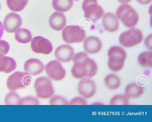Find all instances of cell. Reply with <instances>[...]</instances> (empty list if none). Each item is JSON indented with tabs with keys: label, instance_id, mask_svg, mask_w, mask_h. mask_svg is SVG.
Listing matches in <instances>:
<instances>
[{
	"label": "cell",
	"instance_id": "1",
	"mask_svg": "<svg viewBox=\"0 0 152 122\" xmlns=\"http://www.w3.org/2000/svg\"><path fill=\"white\" fill-rule=\"evenodd\" d=\"M91 59L85 52L78 53L72 58L74 64L71 69L72 76L77 79L88 77V66Z\"/></svg>",
	"mask_w": 152,
	"mask_h": 122
},
{
	"label": "cell",
	"instance_id": "2",
	"mask_svg": "<svg viewBox=\"0 0 152 122\" xmlns=\"http://www.w3.org/2000/svg\"><path fill=\"white\" fill-rule=\"evenodd\" d=\"M116 14L117 17L128 28L134 27L138 22L139 16L137 13L129 4L120 5L117 9Z\"/></svg>",
	"mask_w": 152,
	"mask_h": 122
},
{
	"label": "cell",
	"instance_id": "3",
	"mask_svg": "<svg viewBox=\"0 0 152 122\" xmlns=\"http://www.w3.org/2000/svg\"><path fill=\"white\" fill-rule=\"evenodd\" d=\"M32 80L30 75L26 73L16 71L8 77L6 85L10 91L14 92L28 86L31 83Z\"/></svg>",
	"mask_w": 152,
	"mask_h": 122
},
{
	"label": "cell",
	"instance_id": "4",
	"mask_svg": "<svg viewBox=\"0 0 152 122\" xmlns=\"http://www.w3.org/2000/svg\"><path fill=\"white\" fill-rule=\"evenodd\" d=\"M34 87L37 97L39 98L47 99L54 95V89L51 80L44 77H39L35 80Z\"/></svg>",
	"mask_w": 152,
	"mask_h": 122
},
{
	"label": "cell",
	"instance_id": "5",
	"mask_svg": "<svg viewBox=\"0 0 152 122\" xmlns=\"http://www.w3.org/2000/svg\"><path fill=\"white\" fill-rule=\"evenodd\" d=\"M82 8L85 17L94 22L101 18L104 13L103 8L98 4L97 0H84Z\"/></svg>",
	"mask_w": 152,
	"mask_h": 122
},
{
	"label": "cell",
	"instance_id": "6",
	"mask_svg": "<svg viewBox=\"0 0 152 122\" xmlns=\"http://www.w3.org/2000/svg\"><path fill=\"white\" fill-rule=\"evenodd\" d=\"M62 36L66 43L70 44L83 41L86 34L85 30L78 25H68L63 29Z\"/></svg>",
	"mask_w": 152,
	"mask_h": 122
},
{
	"label": "cell",
	"instance_id": "7",
	"mask_svg": "<svg viewBox=\"0 0 152 122\" xmlns=\"http://www.w3.org/2000/svg\"><path fill=\"white\" fill-rule=\"evenodd\" d=\"M143 39L142 32L134 28L122 32L119 36V41L121 44L124 47L130 48L140 43Z\"/></svg>",
	"mask_w": 152,
	"mask_h": 122
},
{
	"label": "cell",
	"instance_id": "8",
	"mask_svg": "<svg viewBox=\"0 0 152 122\" xmlns=\"http://www.w3.org/2000/svg\"><path fill=\"white\" fill-rule=\"evenodd\" d=\"M45 69L48 77L53 81L61 80L66 75L65 70L61 63L57 60L49 62L45 66Z\"/></svg>",
	"mask_w": 152,
	"mask_h": 122
},
{
	"label": "cell",
	"instance_id": "9",
	"mask_svg": "<svg viewBox=\"0 0 152 122\" xmlns=\"http://www.w3.org/2000/svg\"><path fill=\"white\" fill-rule=\"evenodd\" d=\"M31 45L32 50L37 53L48 55L51 53L53 50L51 43L41 36L34 37L31 40Z\"/></svg>",
	"mask_w": 152,
	"mask_h": 122
},
{
	"label": "cell",
	"instance_id": "10",
	"mask_svg": "<svg viewBox=\"0 0 152 122\" xmlns=\"http://www.w3.org/2000/svg\"><path fill=\"white\" fill-rule=\"evenodd\" d=\"M22 19L18 14L11 12L5 17L3 22L4 29L9 33H14L21 26Z\"/></svg>",
	"mask_w": 152,
	"mask_h": 122
},
{
	"label": "cell",
	"instance_id": "11",
	"mask_svg": "<svg viewBox=\"0 0 152 122\" xmlns=\"http://www.w3.org/2000/svg\"><path fill=\"white\" fill-rule=\"evenodd\" d=\"M77 90L79 94L85 98L90 99L95 95L96 87L95 82L89 78L82 79L79 82Z\"/></svg>",
	"mask_w": 152,
	"mask_h": 122
},
{
	"label": "cell",
	"instance_id": "12",
	"mask_svg": "<svg viewBox=\"0 0 152 122\" xmlns=\"http://www.w3.org/2000/svg\"><path fill=\"white\" fill-rule=\"evenodd\" d=\"M54 54L58 61L67 63L72 59L75 55V51L73 48L70 45L64 44L56 48Z\"/></svg>",
	"mask_w": 152,
	"mask_h": 122
},
{
	"label": "cell",
	"instance_id": "13",
	"mask_svg": "<svg viewBox=\"0 0 152 122\" xmlns=\"http://www.w3.org/2000/svg\"><path fill=\"white\" fill-rule=\"evenodd\" d=\"M45 67L41 61L34 58L27 60L24 65L25 72L33 76H36L41 74L45 69Z\"/></svg>",
	"mask_w": 152,
	"mask_h": 122
},
{
	"label": "cell",
	"instance_id": "14",
	"mask_svg": "<svg viewBox=\"0 0 152 122\" xmlns=\"http://www.w3.org/2000/svg\"><path fill=\"white\" fill-rule=\"evenodd\" d=\"M102 43L98 38L94 36L87 37L83 42V47L87 53L94 54L98 53L101 49Z\"/></svg>",
	"mask_w": 152,
	"mask_h": 122
},
{
	"label": "cell",
	"instance_id": "15",
	"mask_svg": "<svg viewBox=\"0 0 152 122\" xmlns=\"http://www.w3.org/2000/svg\"><path fill=\"white\" fill-rule=\"evenodd\" d=\"M102 25L104 29L110 32L117 31L119 27V23L116 16L108 12L105 14L102 19Z\"/></svg>",
	"mask_w": 152,
	"mask_h": 122
},
{
	"label": "cell",
	"instance_id": "16",
	"mask_svg": "<svg viewBox=\"0 0 152 122\" xmlns=\"http://www.w3.org/2000/svg\"><path fill=\"white\" fill-rule=\"evenodd\" d=\"M49 22L50 26L53 29L60 31L66 25V17L63 13L56 12L51 15Z\"/></svg>",
	"mask_w": 152,
	"mask_h": 122
},
{
	"label": "cell",
	"instance_id": "17",
	"mask_svg": "<svg viewBox=\"0 0 152 122\" xmlns=\"http://www.w3.org/2000/svg\"><path fill=\"white\" fill-rule=\"evenodd\" d=\"M108 56L109 61L124 62L127 56L125 50L118 46L111 47L108 51Z\"/></svg>",
	"mask_w": 152,
	"mask_h": 122
},
{
	"label": "cell",
	"instance_id": "18",
	"mask_svg": "<svg viewBox=\"0 0 152 122\" xmlns=\"http://www.w3.org/2000/svg\"><path fill=\"white\" fill-rule=\"evenodd\" d=\"M16 63L12 58L0 54V72L9 74L16 68Z\"/></svg>",
	"mask_w": 152,
	"mask_h": 122
},
{
	"label": "cell",
	"instance_id": "19",
	"mask_svg": "<svg viewBox=\"0 0 152 122\" xmlns=\"http://www.w3.org/2000/svg\"><path fill=\"white\" fill-rule=\"evenodd\" d=\"M144 92V87L138 85L136 83L129 84L125 89L126 96L129 99L138 98L142 96Z\"/></svg>",
	"mask_w": 152,
	"mask_h": 122
},
{
	"label": "cell",
	"instance_id": "20",
	"mask_svg": "<svg viewBox=\"0 0 152 122\" xmlns=\"http://www.w3.org/2000/svg\"><path fill=\"white\" fill-rule=\"evenodd\" d=\"M15 38L18 42L26 44L31 40L32 36L31 32L28 29L20 28L15 32Z\"/></svg>",
	"mask_w": 152,
	"mask_h": 122
},
{
	"label": "cell",
	"instance_id": "21",
	"mask_svg": "<svg viewBox=\"0 0 152 122\" xmlns=\"http://www.w3.org/2000/svg\"><path fill=\"white\" fill-rule=\"evenodd\" d=\"M52 4L55 10L64 12L71 9L73 4V0H53Z\"/></svg>",
	"mask_w": 152,
	"mask_h": 122
},
{
	"label": "cell",
	"instance_id": "22",
	"mask_svg": "<svg viewBox=\"0 0 152 122\" xmlns=\"http://www.w3.org/2000/svg\"><path fill=\"white\" fill-rule=\"evenodd\" d=\"M104 83L107 87L112 90L118 89L121 85V81L116 75L111 74L107 75L104 79Z\"/></svg>",
	"mask_w": 152,
	"mask_h": 122
},
{
	"label": "cell",
	"instance_id": "23",
	"mask_svg": "<svg viewBox=\"0 0 152 122\" xmlns=\"http://www.w3.org/2000/svg\"><path fill=\"white\" fill-rule=\"evenodd\" d=\"M28 0H7V6L9 9L14 12H19L24 9Z\"/></svg>",
	"mask_w": 152,
	"mask_h": 122
},
{
	"label": "cell",
	"instance_id": "24",
	"mask_svg": "<svg viewBox=\"0 0 152 122\" xmlns=\"http://www.w3.org/2000/svg\"><path fill=\"white\" fill-rule=\"evenodd\" d=\"M152 52L146 51L142 53L138 56V61L142 66L146 67H152Z\"/></svg>",
	"mask_w": 152,
	"mask_h": 122
},
{
	"label": "cell",
	"instance_id": "25",
	"mask_svg": "<svg viewBox=\"0 0 152 122\" xmlns=\"http://www.w3.org/2000/svg\"><path fill=\"white\" fill-rule=\"evenodd\" d=\"M20 99L17 93L13 92H10L6 95L4 103L7 105H18Z\"/></svg>",
	"mask_w": 152,
	"mask_h": 122
},
{
	"label": "cell",
	"instance_id": "26",
	"mask_svg": "<svg viewBox=\"0 0 152 122\" xmlns=\"http://www.w3.org/2000/svg\"><path fill=\"white\" fill-rule=\"evenodd\" d=\"M128 98L124 95H118L113 96L110 101V105H128Z\"/></svg>",
	"mask_w": 152,
	"mask_h": 122
},
{
	"label": "cell",
	"instance_id": "27",
	"mask_svg": "<svg viewBox=\"0 0 152 122\" xmlns=\"http://www.w3.org/2000/svg\"><path fill=\"white\" fill-rule=\"evenodd\" d=\"M39 102L36 97L27 96L20 99L18 105H39Z\"/></svg>",
	"mask_w": 152,
	"mask_h": 122
},
{
	"label": "cell",
	"instance_id": "28",
	"mask_svg": "<svg viewBox=\"0 0 152 122\" xmlns=\"http://www.w3.org/2000/svg\"><path fill=\"white\" fill-rule=\"evenodd\" d=\"M49 103L50 105H68L69 104L65 98L58 95L52 96L49 100Z\"/></svg>",
	"mask_w": 152,
	"mask_h": 122
},
{
	"label": "cell",
	"instance_id": "29",
	"mask_svg": "<svg viewBox=\"0 0 152 122\" xmlns=\"http://www.w3.org/2000/svg\"><path fill=\"white\" fill-rule=\"evenodd\" d=\"M124 62H118L108 60V65L109 69L114 72H118L123 68Z\"/></svg>",
	"mask_w": 152,
	"mask_h": 122
},
{
	"label": "cell",
	"instance_id": "30",
	"mask_svg": "<svg viewBox=\"0 0 152 122\" xmlns=\"http://www.w3.org/2000/svg\"><path fill=\"white\" fill-rule=\"evenodd\" d=\"M10 49V46L8 43L5 40H0V54H6Z\"/></svg>",
	"mask_w": 152,
	"mask_h": 122
},
{
	"label": "cell",
	"instance_id": "31",
	"mask_svg": "<svg viewBox=\"0 0 152 122\" xmlns=\"http://www.w3.org/2000/svg\"><path fill=\"white\" fill-rule=\"evenodd\" d=\"M70 105H87V101L84 98L81 97H76L72 99L69 102Z\"/></svg>",
	"mask_w": 152,
	"mask_h": 122
},
{
	"label": "cell",
	"instance_id": "32",
	"mask_svg": "<svg viewBox=\"0 0 152 122\" xmlns=\"http://www.w3.org/2000/svg\"><path fill=\"white\" fill-rule=\"evenodd\" d=\"M139 3L142 4H147L150 3L152 0H137Z\"/></svg>",
	"mask_w": 152,
	"mask_h": 122
},
{
	"label": "cell",
	"instance_id": "33",
	"mask_svg": "<svg viewBox=\"0 0 152 122\" xmlns=\"http://www.w3.org/2000/svg\"><path fill=\"white\" fill-rule=\"evenodd\" d=\"M4 29L2 23L0 21V40L4 32Z\"/></svg>",
	"mask_w": 152,
	"mask_h": 122
},
{
	"label": "cell",
	"instance_id": "34",
	"mask_svg": "<svg viewBox=\"0 0 152 122\" xmlns=\"http://www.w3.org/2000/svg\"><path fill=\"white\" fill-rule=\"evenodd\" d=\"M118 1L122 4L127 3L129 2L132 0H118Z\"/></svg>",
	"mask_w": 152,
	"mask_h": 122
},
{
	"label": "cell",
	"instance_id": "35",
	"mask_svg": "<svg viewBox=\"0 0 152 122\" xmlns=\"http://www.w3.org/2000/svg\"><path fill=\"white\" fill-rule=\"evenodd\" d=\"M1 4L0 3V10H1Z\"/></svg>",
	"mask_w": 152,
	"mask_h": 122
}]
</instances>
